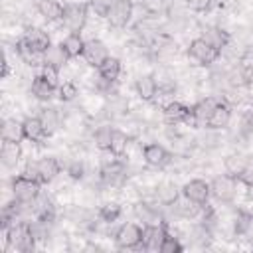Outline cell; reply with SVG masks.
Wrapping results in <instances>:
<instances>
[{
	"label": "cell",
	"mask_w": 253,
	"mask_h": 253,
	"mask_svg": "<svg viewBox=\"0 0 253 253\" xmlns=\"http://www.w3.org/2000/svg\"><path fill=\"white\" fill-rule=\"evenodd\" d=\"M42 184L20 174V176H14L12 178V196L24 204H32L40 194H42Z\"/></svg>",
	"instance_id": "6da1fadb"
},
{
	"label": "cell",
	"mask_w": 253,
	"mask_h": 253,
	"mask_svg": "<svg viewBox=\"0 0 253 253\" xmlns=\"http://www.w3.org/2000/svg\"><path fill=\"white\" fill-rule=\"evenodd\" d=\"M89 2H75V4H67L65 6V12H63V26L69 30V32H81L87 24V12H89Z\"/></svg>",
	"instance_id": "7a4b0ae2"
},
{
	"label": "cell",
	"mask_w": 253,
	"mask_h": 253,
	"mask_svg": "<svg viewBox=\"0 0 253 253\" xmlns=\"http://www.w3.org/2000/svg\"><path fill=\"white\" fill-rule=\"evenodd\" d=\"M237 182H239V180L233 178V176H229V174L215 176V178L211 180V184H210L211 196H213L217 202H221V204L233 202V198H235V194H237Z\"/></svg>",
	"instance_id": "3957f363"
},
{
	"label": "cell",
	"mask_w": 253,
	"mask_h": 253,
	"mask_svg": "<svg viewBox=\"0 0 253 253\" xmlns=\"http://www.w3.org/2000/svg\"><path fill=\"white\" fill-rule=\"evenodd\" d=\"M219 49L217 47H213L211 43H208L202 36L200 38H196V40H192L190 42V45H188V55L196 61V63H200V65H210V63H213L217 57H219Z\"/></svg>",
	"instance_id": "277c9868"
},
{
	"label": "cell",
	"mask_w": 253,
	"mask_h": 253,
	"mask_svg": "<svg viewBox=\"0 0 253 253\" xmlns=\"http://www.w3.org/2000/svg\"><path fill=\"white\" fill-rule=\"evenodd\" d=\"M115 243L119 249H138L142 243V227L136 223H123L115 231Z\"/></svg>",
	"instance_id": "5b68a950"
},
{
	"label": "cell",
	"mask_w": 253,
	"mask_h": 253,
	"mask_svg": "<svg viewBox=\"0 0 253 253\" xmlns=\"http://www.w3.org/2000/svg\"><path fill=\"white\" fill-rule=\"evenodd\" d=\"M132 10H134L132 0H113L109 14H107V20L113 28H125L132 18Z\"/></svg>",
	"instance_id": "8992f818"
},
{
	"label": "cell",
	"mask_w": 253,
	"mask_h": 253,
	"mask_svg": "<svg viewBox=\"0 0 253 253\" xmlns=\"http://www.w3.org/2000/svg\"><path fill=\"white\" fill-rule=\"evenodd\" d=\"M217 99L215 97H206L202 101H198L194 107H190V115L186 119V123H190L192 126H200V125H208L210 115L213 113V109L217 107Z\"/></svg>",
	"instance_id": "52a82bcc"
},
{
	"label": "cell",
	"mask_w": 253,
	"mask_h": 253,
	"mask_svg": "<svg viewBox=\"0 0 253 253\" xmlns=\"http://www.w3.org/2000/svg\"><path fill=\"white\" fill-rule=\"evenodd\" d=\"M125 164L119 160V156L111 154V158H105L101 164V180L109 186H117L125 180Z\"/></svg>",
	"instance_id": "ba28073f"
},
{
	"label": "cell",
	"mask_w": 253,
	"mask_h": 253,
	"mask_svg": "<svg viewBox=\"0 0 253 253\" xmlns=\"http://www.w3.org/2000/svg\"><path fill=\"white\" fill-rule=\"evenodd\" d=\"M166 231H168V223H162V225H144L142 227V243H140V249H144V251H160V245L164 241Z\"/></svg>",
	"instance_id": "9c48e42d"
},
{
	"label": "cell",
	"mask_w": 253,
	"mask_h": 253,
	"mask_svg": "<svg viewBox=\"0 0 253 253\" xmlns=\"http://www.w3.org/2000/svg\"><path fill=\"white\" fill-rule=\"evenodd\" d=\"M81 57L85 59L87 65H91V67L97 69V67L109 57V49H107V45H105L101 40H87Z\"/></svg>",
	"instance_id": "30bf717a"
},
{
	"label": "cell",
	"mask_w": 253,
	"mask_h": 253,
	"mask_svg": "<svg viewBox=\"0 0 253 253\" xmlns=\"http://www.w3.org/2000/svg\"><path fill=\"white\" fill-rule=\"evenodd\" d=\"M16 53H18V57H20L26 65H30V67H43V65H45V61H43V51H38L24 36L16 42Z\"/></svg>",
	"instance_id": "8fae6325"
},
{
	"label": "cell",
	"mask_w": 253,
	"mask_h": 253,
	"mask_svg": "<svg viewBox=\"0 0 253 253\" xmlns=\"http://www.w3.org/2000/svg\"><path fill=\"white\" fill-rule=\"evenodd\" d=\"M142 158H144V162H146L148 166H152V168H164V166L170 164V160H172L170 152H168L162 144H156V142H150V144H146V146L142 148Z\"/></svg>",
	"instance_id": "7c38bea8"
},
{
	"label": "cell",
	"mask_w": 253,
	"mask_h": 253,
	"mask_svg": "<svg viewBox=\"0 0 253 253\" xmlns=\"http://www.w3.org/2000/svg\"><path fill=\"white\" fill-rule=\"evenodd\" d=\"M182 194H184L186 198L198 202V204H208V200H210V196H211V188H210V184H208L206 180L196 178V180H190V182L184 184Z\"/></svg>",
	"instance_id": "4fadbf2b"
},
{
	"label": "cell",
	"mask_w": 253,
	"mask_h": 253,
	"mask_svg": "<svg viewBox=\"0 0 253 253\" xmlns=\"http://www.w3.org/2000/svg\"><path fill=\"white\" fill-rule=\"evenodd\" d=\"M22 123H24V136H26V140L40 144V142H43L47 138V132H45L43 123L40 121V117H28Z\"/></svg>",
	"instance_id": "5bb4252c"
},
{
	"label": "cell",
	"mask_w": 253,
	"mask_h": 253,
	"mask_svg": "<svg viewBox=\"0 0 253 253\" xmlns=\"http://www.w3.org/2000/svg\"><path fill=\"white\" fill-rule=\"evenodd\" d=\"M134 213L144 225H162V223H166L162 213L158 211V208H154V206H150L146 202H138L134 206Z\"/></svg>",
	"instance_id": "9a60e30c"
},
{
	"label": "cell",
	"mask_w": 253,
	"mask_h": 253,
	"mask_svg": "<svg viewBox=\"0 0 253 253\" xmlns=\"http://www.w3.org/2000/svg\"><path fill=\"white\" fill-rule=\"evenodd\" d=\"M156 202L160 204V206H166V208H172L176 202H178V198L182 196V190L174 184V182H164V184H160L158 188H156Z\"/></svg>",
	"instance_id": "2e32d148"
},
{
	"label": "cell",
	"mask_w": 253,
	"mask_h": 253,
	"mask_svg": "<svg viewBox=\"0 0 253 253\" xmlns=\"http://www.w3.org/2000/svg\"><path fill=\"white\" fill-rule=\"evenodd\" d=\"M202 38H204L208 43H211L213 47H217L219 51H221V49L231 42L229 32H225V30H223V28H219V26H208V28H204Z\"/></svg>",
	"instance_id": "e0dca14e"
},
{
	"label": "cell",
	"mask_w": 253,
	"mask_h": 253,
	"mask_svg": "<svg viewBox=\"0 0 253 253\" xmlns=\"http://www.w3.org/2000/svg\"><path fill=\"white\" fill-rule=\"evenodd\" d=\"M38 170H40V180L42 184H49L59 172H61V164L57 158L53 156H43L38 160Z\"/></svg>",
	"instance_id": "ac0fdd59"
},
{
	"label": "cell",
	"mask_w": 253,
	"mask_h": 253,
	"mask_svg": "<svg viewBox=\"0 0 253 253\" xmlns=\"http://www.w3.org/2000/svg\"><path fill=\"white\" fill-rule=\"evenodd\" d=\"M32 213L36 215V219H43V221H53L55 217V208L51 204V200L43 194H40L34 202H32Z\"/></svg>",
	"instance_id": "d6986e66"
},
{
	"label": "cell",
	"mask_w": 253,
	"mask_h": 253,
	"mask_svg": "<svg viewBox=\"0 0 253 253\" xmlns=\"http://www.w3.org/2000/svg\"><path fill=\"white\" fill-rule=\"evenodd\" d=\"M36 8L49 22L61 20L63 18V12H65V6L59 0H36Z\"/></svg>",
	"instance_id": "ffe728a7"
},
{
	"label": "cell",
	"mask_w": 253,
	"mask_h": 253,
	"mask_svg": "<svg viewBox=\"0 0 253 253\" xmlns=\"http://www.w3.org/2000/svg\"><path fill=\"white\" fill-rule=\"evenodd\" d=\"M22 158V146L20 142H12V140H2V148H0V160L6 168H14Z\"/></svg>",
	"instance_id": "44dd1931"
},
{
	"label": "cell",
	"mask_w": 253,
	"mask_h": 253,
	"mask_svg": "<svg viewBox=\"0 0 253 253\" xmlns=\"http://www.w3.org/2000/svg\"><path fill=\"white\" fill-rule=\"evenodd\" d=\"M134 89L142 101H154V97L158 93V83L152 75H140L134 83Z\"/></svg>",
	"instance_id": "7402d4cb"
},
{
	"label": "cell",
	"mask_w": 253,
	"mask_h": 253,
	"mask_svg": "<svg viewBox=\"0 0 253 253\" xmlns=\"http://www.w3.org/2000/svg\"><path fill=\"white\" fill-rule=\"evenodd\" d=\"M229 121H231V107L225 101H219L208 119V126L210 128H225L229 125Z\"/></svg>",
	"instance_id": "603a6c76"
},
{
	"label": "cell",
	"mask_w": 253,
	"mask_h": 253,
	"mask_svg": "<svg viewBox=\"0 0 253 253\" xmlns=\"http://www.w3.org/2000/svg\"><path fill=\"white\" fill-rule=\"evenodd\" d=\"M162 115H164V119L168 121V123H186V119H188V115H190V107H186L184 103H180V101H172V103H168L164 109H162Z\"/></svg>",
	"instance_id": "cb8c5ba5"
},
{
	"label": "cell",
	"mask_w": 253,
	"mask_h": 253,
	"mask_svg": "<svg viewBox=\"0 0 253 253\" xmlns=\"http://www.w3.org/2000/svg\"><path fill=\"white\" fill-rule=\"evenodd\" d=\"M174 210H176V213L180 215V217H186V219H194L202 210H204V204H198V202H194V200H190V198H186L184 194L178 198V202L172 206Z\"/></svg>",
	"instance_id": "d4e9b609"
},
{
	"label": "cell",
	"mask_w": 253,
	"mask_h": 253,
	"mask_svg": "<svg viewBox=\"0 0 253 253\" xmlns=\"http://www.w3.org/2000/svg\"><path fill=\"white\" fill-rule=\"evenodd\" d=\"M61 47L65 49V53L69 55V59H75V57H79V55L83 53L85 40L81 38V34H77V32H69V34L63 38Z\"/></svg>",
	"instance_id": "484cf974"
},
{
	"label": "cell",
	"mask_w": 253,
	"mask_h": 253,
	"mask_svg": "<svg viewBox=\"0 0 253 253\" xmlns=\"http://www.w3.org/2000/svg\"><path fill=\"white\" fill-rule=\"evenodd\" d=\"M24 38L38 49V51H45L49 45H51V40H49V34L43 32L42 28H26L24 32Z\"/></svg>",
	"instance_id": "4316f807"
},
{
	"label": "cell",
	"mask_w": 253,
	"mask_h": 253,
	"mask_svg": "<svg viewBox=\"0 0 253 253\" xmlns=\"http://www.w3.org/2000/svg\"><path fill=\"white\" fill-rule=\"evenodd\" d=\"M43 61H45V65H51V67H55V69H61L67 61H69V55L65 53V49L61 47V43L59 45H49L45 51H43Z\"/></svg>",
	"instance_id": "83f0119b"
},
{
	"label": "cell",
	"mask_w": 253,
	"mask_h": 253,
	"mask_svg": "<svg viewBox=\"0 0 253 253\" xmlns=\"http://www.w3.org/2000/svg\"><path fill=\"white\" fill-rule=\"evenodd\" d=\"M121 69H123V65H121V59H117V57H107L99 67H97V73H99V77H103V79H107V81H111V83H115L117 79H119V75H121Z\"/></svg>",
	"instance_id": "f1b7e54d"
},
{
	"label": "cell",
	"mask_w": 253,
	"mask_h": 253,
	"mask_svg": "<svg viewBox=\"0 0 253 253\" xmlns=\"http://www.w3.org/2000/svg\"><path fill=\"white\" fill-rule=\"evenodd\" d=\"M24 136V123L16 119H6L2 123V140H12V142H22Z\"/></svg>",
	"instance_id": "f546056e"
},
{
	"label": "cell",
	"mask_w": 253,
	"mask_h": 253,
	"mask_svg": "<svg viewBox=\"0 0 253 253\" xmlns=\"http://www.w3.org/2000/svg\"><path fill=\"white\" fill-rule=\"evenodd\" d=\"M223 166H225V174H229V176H233V178L239 180L243 176V172L247 170L249 160L245 156H241V154H229L223 160Z\"/></svg>",
	"instance_id": "4dcf8cb0"
},
{
	"label": "cell",
	"mask_w": 253,
	"mask_h": 253,
	"mask_svg": "<svg viewBox=\"0 0 253 253\" xmlns=\"http://www.w3.org/2000/svg\"><path fill=\"white\" fill-rule=\"evenodd\" d=\"M30 91H32V95L38 99V101H49L51 97H53V87L42 77V73L40 75H36L34 77V81H32V85H30Z\"/></svg>",
	"instance_id": "1f68e13d"
},
{
	"label": "cell",
	"mask_w": 253,
	"mask_h": 253,
	"mask_svg": "<svg viewBox=\"0 0 253 253\" xmlns=\"http://www.w3.org/2000/svg\"><path fill=\"white\" fill-rule=\"evenodd\" d=\"M40 121L43 123V128H45L47 136H51V134H53V132L59 128V123H61L59 113H57L55 109H51V107L42 109V113H40Z\"/></svg>",
	"instance_id": "d6a6232c"
},
{
	"label": "cell",
	"mask_w": 253,
	"mask_h": 253,
	"mask_svg": "<svg viewBox=\"0 0 253 253\" xmlns=\"http://www.w3.org/2000/svg\"><path fill=\"white\" fill-rule=\"evenodd\" d=\"M126 148H128V136H126V132H123V130H117V128H115V130H113V138H111L109 152L121 158V156L126 152Z\"/></svg>",
	"instance_id": "836d02e7"
},
{
	"label": "cell",
	"mask_w": 253,
	"mask_h": 253,
	"mask_svg": "<svg viewBox=\"0 0 253 253\" xmlns=\"http://www.w3.org/2000/svg\"><path fill=\"white\" fill-rule=\"evenodd\" d=\"M253 225V213L245 211V210H237L235 219H233V231L235 235H245Z\"/></svg>",
	"instance_id": "e575fe53"
},
{
	"label": "cell",
	"mask_w": 253,
	"mask_h": 253,
	"mask_svg": "<svg viewBox=\"0 0 253 253\" xmlns=\"http://www.w3.org/2000/svg\"><path fill=\"white\" fill-rule=\"evenodd\" d=\"M121 211L123 210H121V206L117 202H107V204H103L99 208V219L105 221V223H113V221H117L121 217Z\"/></svg>",
	"instance_id": "d590c367"
},
{
	"label": "cell",
	"mask_w": 253,
	"mask_h": 253,
	"mask_svg": "<svg viewBox=\"0 0 253 253\" xmlns=\"http://www.w3.org/2000/svg\"><path fill=\"white\" fill-rule=\"evenodd\" d=\"M113 130H115V128H111L109 125H103V126H99V128L95 130L93 138H95V144H97L99 150H109L111 138H113Z\"/></svg>",
	"instance_id": "8d00e7d4"
},
{
	"label": "cell",
	"mask_w": 253,
	"mask_h": 253,
	"mask_svg": "<svg viewBox=\"0 0 253 253\" xmlns=\"http://www.w3.org/2000/svg\"><path fill=\"white\" fill-rule=\"evenodd\" d=\"M77 95H79V89H77V85L73 81H65V83H61L57 87V97H59L61 103H71Z\"/></svg>",
	"instance_id": "74e56055"
},
{
	"label": "cell",
	"mask_w": 253,
	"mask_h": 253,
	"mask_svg": "<svg viewBox=\"0 0 253 253\" xmlns=\"http://www.w3.org/2000/svg\"><path fill=\"white\" fill-rule=\"evenodd\" d=\"M184 249V245L178 241V237H174L170 231H166L164 241L160 245V253H180Z\"/></svg>",
	"instance_id": "f35d334b"
},
{
	"label": "cell",
	"mask_w": 253,
	"mask_h": 253,
	"mask_svg": "<svg viewBox=\"0 0 253 253\" xmlns=\"http://www.w3.org/2000/svg\"><path fill=\"white\" fill-rule=\"evenodd\" d=\"M42 77H43L55 91H57V87L61 85V83H59V69H55V67H51V65H43V67H42Z\"/></svg>",
	"instance_id": "ab89813d"
},
{
	"label": "cell",
	"mask_w": 253,
	"mask_h": 253,
	"mask_svg": "<svg viewBox=\"0 0 253 253\" xmlns=\"http://www.w3.org/2000/svg\"><path fill=\"white\" fill-rule=\"evenodd\" d=\"M111 4H113V0H89V6H91V8L95 10V14L101 16V18H107Z\"/></svg>",
	"instance_id": "60d3db41"
},
{
	"label": "cell",
	"mask_w": 253,
	"mask_h": 253,
	"mask_svg": "<svg viewBox=\"0 0 253 253\" xmlns=\"http://www.w3.org/2000/svg\"><path fill=\"white\" fill-rule=\"evenodd\" d=\"M67 174L73 178V180H81L83 174H85V166L81 160H71L69 166H67Z\"/></svg>",
	"instance_id": "b9f144b4"
},
{
	"label": "cell",
	"mask_w": 253,
	"mask_h": 253,
	"mask_svg": "<svg viewBox=\"0 0 253 253\" xmlns=\"http://www.w3.org/2000/svg\"><path fill=\"white\" fill-rule=\"evenodd\" d=\"M22 174L42 184V180H40V170H38V160H28L26 166H24V172H22Z\"/></svg>",
	"instance_id": "7bdbcfd3"
},
{
	"label": "cell",
	"mask_w": 253,
	"mask_h": 253,
	"mask_svg": "<svg viewBox=\"0 0 253 253\" xmlns=\"http://www.w3.org/2000/svg\"><path fill=\"white\" fill-rule=\"evenodd\" d=\"M140 6L148 14H158L164 8V0H140Z\"/></svg>",
	"instance_id": "ee69618b"
},
{
	"label": "cell",
	"mask_w": 253,
	"mask_h": 253,
	"mask_svg": "<svg viewBox=\"0 0 253 253\" xmlns=\"http://www.w3.org/2000/svg\"><path fill=\"white\" fill-rule=\"evenodd\" d=\"M188 8H192L194 12H206L211 6V0H186Z\"/></svg>",
	"instance_id": "f6af8a7d"
},
{
	"label": "cell",
	"mask_w": 253,
	"mask_h": 253,
	"mask_svg": "<svg viewBox=\"0 0 253 253\" xmlns=\"http://www.w3.org/2000/svg\"><path fill=\"white\" fill-rule=\"evenodd\" d=\"M8 73H10V63H8V59L4 57V61H2V77L6 79V77H8Z\"/></svg>",
	"instance_id": "bcb514c9"
},
{
	"label": "cell",
	"mask_w": 253,
	"mask_h": 253,
	"mask_svg": "<svg viewBox=\"0 0 253 253\" xmlns=\"http://www.w3.org/2000/svg\"><path fill=\"white\" fill-rule=\"evenodd\" d=\"M251 113H253V105H251Z\"/></svg>",
	"instance_id": "7dc6e473"
}]
</instances>
